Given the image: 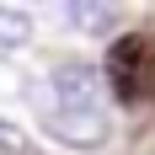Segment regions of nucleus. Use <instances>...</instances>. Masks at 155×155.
Masks as SVG:
<instances>
[{
	"label": "nucleus",
	"instance_id": "nucleus-3",
	"mask_svg": "<svg viewBox=\"0 0 155 155\" xmlns=\"http://www.w3.org/2000/svg\"><path fill=\"white\" fill-rule=\"evenodd\" d=\"M27 38H32V16L21 5H0V54L5 48H21Z\"/></svg>",
	"mask_w": 155,
	"mask_h": 155
},
{
	"label": "nucleus",
	"instance_id": "nucleus-1",
	"mask_svg": "<svg viewBox=\"0 0 155 155\" xmlns=\"http://www.w3.org/2000/svg\"><path fill=\"white\" fill-rule=\"evenodd\" d=\"M32 102H38V123L48 128V139L70 150H96L112 134L107 107H102V75L91 64H54L32 86Z\"/></svg>",
	"mask_w": 155,
	"mask_h": 155
},
{
	"label": "nucleus",
	"instance_id": "nucleus-4",
	"mask_svg": "<svg viewBox=\"0 0 155 155\" xmlns=\"http://www.w3.org/2000/svg\"><path fill=\"white\" fill-rule=\"evenodd\" d=\"M118 21V5H70V27L80 32H112Z\"/></svg>",
	"mask_w": 155,
	"mask_h": 155
},
{
	"label": "nucleus",
	"instance_id": "nucleus-2",
	"mask_svg": "<svg viewBox=\"0 0 155 155\" xmlns=\"http://www.w3.org/2000/svg\"><path fill=\"white\" fill-rule=\"evenodd\" d=\"M102 80H107V91L118 96V102L150 107V102H155V43L144 38V32H123V38L107 48Z\"/></svg>",
	"mask_w": 155,
	"mask_h": 155
}]
</instances>
